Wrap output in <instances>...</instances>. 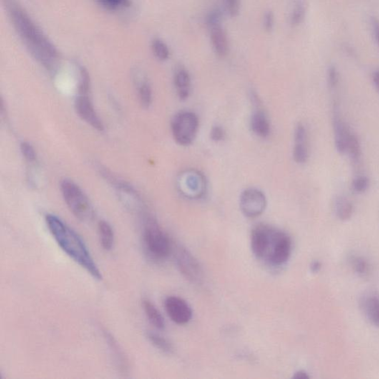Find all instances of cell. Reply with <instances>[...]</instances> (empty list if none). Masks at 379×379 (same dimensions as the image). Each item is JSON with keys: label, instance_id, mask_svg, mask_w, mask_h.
<instances>
[{"label": "cell", "instance_id": "11", "mask_svg": "<svg viewBox=\"0 0 379 379\" xmlns=\"http://www.w3.org/2000/svg\"><path fill=\"white\" fill-rule=\"evenodd\" d=\"M75 110L81 119L87 122L93 129L99 131L104 130V124L94 107L88 94H79L75 99Z\"/></svg>", "mask_w": 379, "mask_h": 379}, {"label": "cell", "instance_id": "26", "mask_svg": "<svg viewBox=\"0 0 379 379\" xmlns=\"http://www.w3.org/2000/svg\"><path fill=\"white\" fill-rule=\"evenodd\" d=\"M370 179L365 175L355 176L352 182V189L358 194H365L370 187Z\"/></svg>", "mask_w": 379, "mask_h": 379}, {"label": "cell", "instance_id": "23", "mask_svg": "<svg viewBox=\"0 0 379 379\" xmlns=\"http://www.w3.org/2000/svg\"><path fill=\"white\" fill-rule=\"evenodd\" d=\"M138 96L142 107L149 109L152 104L153 93L151 86L148 81H143L138 84Z\"/></svg>", "mask_w": 379, "mask_h": 379}, {"label": "cell", "instance_id": "1", "mask_svg": "<svg viewBox=\"0 0 379 379\" xmlns=\"http://www.w3.org/2000/svg\"><path fill=\"white\" fill-rule=\"evenodd\" d=\"M46 221L48 230L61 250L94 279L101 280L102 273L80 236L54 214L46 216Z\"/></svg>", "mask_w": 379, "mask_h": 379}, {"label": "cell", "instance_id": "22", "mask_svg": "<svg viewBox=\"0 0 379 379\" xmlns=\"http://www.w3.org/2000/svg\"><path fill=\"white\" fill-rule=\"evenodd\" d=\"M147 337L153 345L164 353L171 354L174 351V347L171 342L159 334L149 332H148Z\"/></svg>", "mask_w": 379, "mask_h": 379}, {"label": "cell", "instance_id": "12", "mask_svg": "<svg viewBox=\"0 0 379 379\" xmlns=\"http://www.w3.org/2000/svg\"><path fill=\"white\" fill-rule=\"evenodd\" d=\"M273 227L266 224H259L251 232L250 245L252 254L259 259L264 260L266 257Z\"/></svg>", "mask_w": 379, "mask_h": 379}, {"label": "cell", "instance_id": "8", "mask_svg": "<svg viewBox=\"0 0 379 379\" xmlns=\"http://www.w3.org/2000/svg\"><path fill=\"white\" fill-rule=\"evenodd\" d=\"M178 187L184 197L199 199L205 195L207 182L202 173L197 170H188L179 176Z\"/></svg>", "mask_w": 379, "mask_h": 379}, {"label": "cell", "instance_id": "4", "mask_svg": "<svg viewBox=\"0 0 379 379\" xmlns=\"http://www.w3.org/2000/svg\"><path fill=\"white\" fill-rule=\"evenodd\" d=\"M60 189L63 199L71 212L83 222H89L94 217L92 204L82 190L73 181L64 179Z\"/></svg>", "mask_w": 379, "mask_h": 379}, {"label": "cell", "instance_id": "21", "mask_svg": "<svg viewBox=\"0 0 379 379\" xmlns=\"http://www.w3.org/2000/svg\"><path fill=\"white\" fill-rule=\"evenodd\" d=\"M98 232L103 249L111 250L114 244V232L111 224L106 221H101L98 224Z\"/></svg>", "mask_w": 379, "mask_h": 379}, {"label": "cell", "instance_id": "16", "mask_svg": "<svg viewBox=\"0 0 379 379\" xmlns=\"http://www.w3.org/2000/svg\"><path fill=\"white\" fill-rule=\"evenodd\" d=\"M250 128L255 135L265 139L270 136L271 126L268 117L260 110L254 111L250 118Z\"/></svg>", "mask_w": 379, "mask_h": 379}, {"label": "cell", "instance_id": "35", "mask_svg": "<svg viewBox=\"0 0 379 379\" xmlns=\"http://www.w3.org/2000/svg\"><path fill=\"white\" fill-rule=\"evenodd\" d=\"M372 30H373L374 35H375V39L378 43L379 46V20L377 19H373L372 21Z\"/></svg>", "mask_w": 379, "mask_h": 379}, {"label": "cell", "instance_id": "2", "mask_svg": "<svg viewBox=\"0 0 379 379\" xmlns=\"http://www.w3.org/2000/svg\"><path fill=\"white\" fill-rule=\"evenodd\" d=\"M10 13L16 29L35 57L48 69H54L57 59V53L54 46L23 10L12 6Z\"/></svg>", "mask_w": 379, "mask_h": 379}, {"label": "cell", "instance_id": "38", "mask_svg": "<svg viewBox=\"0 0 379 379\" xmlns=\"http://www.w3.org/2000/svg\"><path fill=\"white\" fill-rule=\"evenodd\" d=\"M373 82L375 88H376V89L378 90L379 92V71H376L373 74Z\"/></svg>", "mask_w": 379, "mask_h": 379}, {"label": "cell", "instance_id": "20", "mask_svg": "<svg viewBox=\"0 0 379 379\" xmlns=\"http://www.w3.org/2000/svg\"><path fill=\"white\" fill-rule=\"evenodd\" d=\"M334 209L335 215L342 221L349 220L353 215V204L345 196H339L335 199Z\"/></svg>", "mask_w": 379, "mask_h": 379}, {"label": "cell", "instance_id": "7", "mask_svg": "<svg viewBox=\"0 0 379 379\" xmlns=\"http://www.w3.org/2000/svg\"><path fill=\"white\" fill-rule=\"evenodd\" d=\"M292 252V241L284 231L273 228L270 245L264 260L272 267L287 263Z\"/></svg>", "mask_w": 379, "mask_h": 379}, {"label": "cell", "instance_id": "24", "mask_svg": "<svg viewBox=\"0 0 379 379\" xmlns=\"http://www.w3.org/2000/svg\"><path fill=\"white\" fill-rule=\"evenodd\" d=\"M307 5L306 0H296L293 10L290 16V23L293 26H298L305 19Z\"/></svg>", "mask_w": 379, "mask_h": 379}, {"label": "cell", "instance_id": "31", "mask_svg": "<svg viewBox=\"0 0 379 379\" xmlns=\"http://www.w3.org/2000/svg\"><path fill=\"white\" fill-rule=\"evenodd\" d=\"M222 18L221 11L219 10H215L209 14L208 17H207V25H208L210 28L214 27V26H219V25H221Z\"/></svg>", "mask_w": 379, "mask_h": 379}, {"label": "cell", "instance_id": "3", "mask_svg": "<svg viewBox=\"0 0 379 379\" xmlns=\"http://www.w3.org/2000/svg\"><path fill=\"white\" fill-rule=\"evenodd\" d=\"M334 142L339 154L347 155L354 164H358L362 157V148L358 137L343 120L338 111L334 110L332 116Z\"/></svg>", "mask_w": 379, "mask_h": 379}, {"label": "cell", "instance_id": "25", "mask_svg": "<svg viewBox=\"0 0 379 379\" xmlns=\"http://www.w3.org/2000/svg\"><path fill=\"white\" fill-rule=\"evenodd\" d=\"M350 262L352 268L358 275L361 277H366L368 275L370 272V265L364 258L353 256L350 257Z\"/></svg>", "mask_w": 379, "mask_h": 379}, {"label": "cell", "instance_id": "14", "mask_svg": "<svg viewBox=\"0 0 379 379\" xmlns=\"http://www.w3.org/2000/svg\"><path fill=\"white\" fill-rule=\"evenodd\" d=\"M294 161L298 164H305L309 159L307 146V133L305 125L297 124L294 132V147L292 152Z\"/></svg>", "mask_w": 379, "mask_h": 379}, {"label": "cell", "instance_id": "37", "mask_svg": "<svg viewBox=\"0 0 379 379\" xmlns=\"http://www.w3.org/2000/svg\"><path fill=\"white\" fill-rule=\"evenodd\" d=\"M321 268H322V264H321V262H319V261H313L311 264H310V270H311L312 272H313V273H317V272H319V270H321Z\"/></svg>", "mask_w": 379, "mask_h": 379}, {"label": "cell", "instance_id": "29", "mask_svg": "<svg viewBox=\"0 0 379 379\" xmlns=\"http://www.w3.org/2000/svg\"><path fill=\"white\" fill-rule=\"evenodd\" d=\"M224 3L227 14H229L231 17H236L239 15L240 0H224Z\"/></svg>", "mask_w": 379, "mask_h": 379}, {"label": "cell", "instance_id": "34", "mask_svg": "<svg viewBox=\"0 0 379 379\" xmlns=\"http://www.w3.org/2000/svg\"><path fill=\"white\" fill-rule=\"evenodd\" d=\"M274 26V16L272 11H267L264 14V26L266 31H271L273 28Z\"/></svg>", "mask_w": 379, "mask_h": 379}, {"label": "cell", "instance_id": "30", "mask_svg": "<svg viewBox=\"0 0 379 379\" xmlns=\"http://www.w3.org/2000/svg\"><path fill=\"white\" fill-rule=\"evenodd\" d=\"M327 81H328L329 87L332 90L335 89L339 84V73L336 68L330 66L327 71Z\"/></svg>", "mask_w": 379, "mask_h": 379}, {"label": "cell", "instance_id": "33", "mask_svg": "<svg viewBox=\"0 0 379 379\" xmlns=\"http://www.w3.org/2000/svg\"><path fill=\"white\" fill-rule=\"evenodd\" d=\"M102 4L110 8H118L121 6H127L129 5V0H99Z\"/></svg>", "mask_w": 379, "mask_h": 379}, {"label": "cell", "instance_id": "13", "mask_svg": "<svg viewBox=\"0 0 379 379\" xmlns=\"http://www.w3.org/2000/svg\"><path fill=\"white\" fill-rule=\"evenodd\" d=\"M164 308L170 319L177 325H185L192 319L191 307L186 301L179 297H167L164 301Z\"/></svg>", "mask_w": 379, "mask_h": 379}, {"label": "cell", "instance_id": "19", "mask_svg": "<svg viewBox=\"0 0 379 379\" xmlns=\"http://www.w3.org/2000/svg\"><path fill=\"white\" fill-rule=\"evenodd\" d=\"M142 305L149 322L158 330H164L165 328L164 317L155 305H154L149 299H144L142 301Z\"/></svg>", "mask_w": 379, "mask_h": 379}, {"label": "cell", "instance_id": "15", "mask_svg": "<svg viewBox=\"0 0 379 379\" xmlns=\"http://www.w3.org/2000/svg\"><path fill=\"white\" fill-rule=\"evenodd\" d=\"M362 311L372 325L379 327V295L375 292L365 294L361 299Z\"/></svg>", "mask_w": 379, "mask_h": 379}, {"label": "cell", "instance_id": "17", "mask_svg": "<svg viewBox=\"0 0 379 379\" xmlns=\"http://www.w3.org/2000/svg\"><path fill=\"white\" fill-rule=\"evenodd\" d=\"M174 85L179 99L182 101L188 99L191 91V79L189 73L185 69L180 68L176 71Z\"/></svg>", "mask_w": 379, "mask_h": 379}, {"label": "cell", "instance_id": "18", "mask_svg": "<svg viewBox=\"0 0 379 379\" xmlns=\"http://www.w3.org/2000/svg\"><path fill=\"white\" fill-rule=\"evenodd\" d=\"M211 41L216 53L219 56H226L228 52V41L225 31L221 25L210 28Z\"/></svg>", "mask_w": 379, "mask_h": 379}, {"label": "cell", "instance_id": "27", "mask_svg": "<svg viewBox=\"0 0 379 379\" xmlns=\"http://www.w3.org/2000/svg\"><path fill=\"white\" fill-rule=\"evenodd\" d=\"M153 51L158 59L166 60L169 57V50L165 43L160 39H156L152 45Z\"/></svg>", "mask_w": 379, "mask_h": 379}, {"label": "cell", "instance_id": "28", "mask_svg": "<svg viewBox=\"0 0 379 379\" xmlns=\"http://www.w3.org/2000/svg\"><path fill=\"white\" fill-rule=\"evenodd\" d=\"M22 154L28 162H34L36 159V151L30 143L23 142L20 145Z\"/></svg>", "mask_w": 379, "mask_h": 379}, {"label": "cell", "instance_id": "10", "mask_svg": "<svg viewBox=\"0 0 379 379\" xmlns=\"http://www.w3.org/2000/svg\"><path fill=\"white\" fill-rule=\"evenodd\" d=\"M176 263L181 273L192 283L202 282V267L191 252L184 247H179L176 252Z\"/></svg>", "mask_w": 379, "mask_h": 379}, {"label": "cell", "instance_id": "36", "mask_svg": "<svg viewBox=\"0 0 379 379\" xmlns=\"http://www.w3.org/2000/svg\"><path fill=\"white\" fill-rule=\"evenodd\" d=\"M292 378L296 379H308L310 378V375H308L307 372L304 371V370H299L295 372Z\"/></svg>", "mask_w": 379, "mask_h": 379}, {"label": "cell", "instance_id": "9", "mask_svg": "<svg viewBox=\"0 0 379 379\" xmlns=\"http://www.w3.org/2000/svg\"><path fill=\"white\" fill-rule=\"evenodd\" d=\"M267 205V197L263 191L254 187L244 190L240 196L239 207L247 218H257L262 215Z\"/></svg>", "mask_w": 379, "mask_h": 379}, {"label": "cell", "instance_id": "32", "mask_svg": "<svg viewBox=\"0 0 379 379\" xmlns=\"http://www.w3.org/2000/svg\"><path fill=\"white\" fill-rule=\"evenodd\" d=\"M225 137V131L221 126L216 125L210 131V138L214 142H221Z\"/></svg>", "mask_w": 379, "mask_h": 379}, {"label": "cell", "instance_id": "6", "mask_svg": "<svg viewBox=\"0 0 379 379\" xmlns=\"http://www.w3.org/2000/svg\"><path fill=\"white\" fill-rule=\"evenodd\" d=\"M171 127L176 142L179 145L188 146L197 137L199 127V118L192 111H180L173 117Z\"/></svg>", "mask_w": 379, "mask_h": 379}, {"label": "cell", "instance_id": "5", "mask_svg": "<svg viewBox=\"0 0 379 379\" xmlns=\"http://www.w3.org/2000/svg\"><path fill=\"white\" fill-rule=\"evenodd\" d=\"M143 242L150 257L156 260L165 259L172 249L169 237L154 220H149L144 227Z\"/></svg>", "mask_w": 379, "mask_h": 379}]
</instances>
